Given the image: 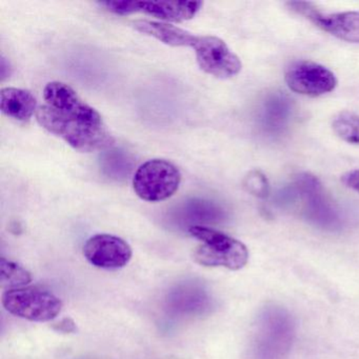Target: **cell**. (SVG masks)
<instances>
[{
    "label": "cell",
    "mask_w": 359,
    "mask_h": 359,
    "mask_svg": "<svg viewBox=\"0 0 359 359\" xmlns=\"http://www.w3.org/2000/svg\"><path fill=\"white\" fill-rule=\"evenodd\" d=\"M45 104L39 107L36 119L49 133L83 153L112 146L114 138L100 113L88 104L67 83L52 81L43 89Z\"/></svg>",
    "instance_id": "6da1fadb"
},
{
    "label": "cell",
    "mask_w": 359,
    "mask_h": 359,
    "mask_svg": "<svg viewBox=\"0 0 359 359\" xmlns=\"http://www.w3.org/2000/svg\"><path fill=\"white\" fill-rule=\"evenodd\" d=\"M189 233L201 241L193 253L196 264L205 266H224L232 271L241 270L248 264L249 252L237 239L203 226H191Z\"/></svg>",
    "instance_id": "7a4b0ae2"
},
{
    "label": "cell",
    "mask_w": 359,
    "mask_h": 359,
    "mask_svg": "<svg viewBox=\"0 0 359 359\" xmlns=\"http://www.w3.org/2000/svg\"><path fill=\"white\" fill-rule=\"evenodd\" d=\"M295 338V323L287 310L266 306L258 325L254 355L255 359H285Z\"/></svg>",
    "instance_id": "3957f363"
},
{
    "label": "cell",
    "mask_w": 359,
    "mask_h": 359,
    "mask_svg": "<svg viewBox=\"0 0 359 359\" xmlns=\"http://www.w3.org/2000/svg\"><path fill=\"white\" fill-rule=\"evenodd\" d=\"M1 302L4 308L12 315L35 323L53 320L62 309L60 297L37 285L8 290L1 296Z\"/></svg>",
    "instance_id": "277c9868"
},
{
    "label": "cell",
    "mask_w": 359,
    "mask_h": 359,
    "mask_svg": "<svg viewBox=\"0 0 359 359\" xmlns=\"http://www.w3.org/2000/svg\"><path fill=\"white\" fill-rule=\"evenodd\" d=\"M180 182L182 174L174 163L165 159H151L138 168L133 188L142 201L159 203L173 196Z\"/></svg>",
    "instance_id": "5b68a950"
},
{
    "label": "cell",
    "mask_w": 359,
    "mask_h": 359,
    "mask_svg": "<svg viewBox=\"0 0 359 359\" xmlns=\"http://www.w3.org/2000/svg\"><path fill=\"white\" fill-rule=\"evenodd\" d=\"M193 48L199 68L216 79H228L241 72V60L222 39L216 36H197Z\"/></svg>",
    "instance_id": "8992f818"
},
{
    "label": "cell",
    "mask_w": 359,
    "mask_h": 359,
    "mask_svg": "<svg viewBox=\"0 0 359 359\" xmlns=\"http://www.w3.org/2000/svg\"><path fill=\"white\" fill-rule=\"evenodd\" d=\"M285 83L295 93L317 97L333 91L337 79L331 70L321 65L297 62L287 68Z\"/></svg>",
    "instance_id": "52a82bcc"
},
{
    "label": "cell",
    "mask_w": 359,
    "mask_h": 359,
    "mask_svg": "<svg viewBox=\"0 0 359 359\" xmlns=\"http://www.w3.org/2000/svg\"><path fill=\"white\" fill-rule=\"evenodd\" d=\"M132 254L129 243L115 235H94L83 245V255L88 262L104 270L123 268L129 264Z\"/></svg>",
    "instance_id": "ba28073f"
},
{
    "label": "cell",
    "mask_w": 359,
    "mask_h": 359,
    "mask_svg": "<svg viewBox=\"0 0 359 359\" xmlns=\"http://www.w3.org/2000/svg\"><path fill=\"white\" fill-rule=\"evenodd\" d=\"M289 6L293 11L308 18L321 30L348 43H359L358 12L323 14L310 4L293 1L289 3Z\"/></svg>",
    "instance_id": "9c48e42d"
},
{
    "label": "cell",
    "mask_w": 359,
    "mask_h": 359,
    "mask_svg": "<svg viewBox=\"0 0 359 359\" xmlns=\"http://www.w3.org/2000/svg\"><path fill=\"white\" fill-rule=\"evenodd\" d=\"M201 1H138V12L165 22L192 20L203 7Z\"/></svg>",
    "instance_id": "30bf717a"
},
{
    "label": "cell",
    "mask_w": 359,
    "mask_h": 359,
    "mask_svg": "<svg viewBox=\"0 0 359 359\" xmlns=\"http://www.w3.org/2000/svg\"><path fill=\"white\" fill-rule=\"evenodd\" d=\"M132 27L137 32L154 37L171 47H193L197 41V36L192 33L165 22L138 20L132 22Z\"/></svg>",
    "instance_id": "8fae6325"
},
{
    "label": "cell",
    "mask_w": 359,
    "mask_h": 359,
    "mask_svg": "<svg viewBox=\"0 0 359 359\" xmlns=\"http://www.w3.org/2000/svg\"><path fill=\"white\" fill-rule=\"evenodd\" d=\"M1 112L18 121H30L36 114V98L31 92L18 88H4L0 91Z\"/></svg>",
    "instance_id": "7c38bea8"
},
{
    "label": "cell",
    "mask_w": 359,
    "mask_h": 359,
    "mask_svg": "<svg viewBox=\"0 0 359 359\" xmlns=\"http://www.w3.org/2000/svg\"><path fill=\"white\" fill-rule=\"evenodd\" d=\"M32 281V275L18 262L0 259V287L4 290L22 289Z\"/></svg>",
    "instance_id": "4fadbf2b"
},
{
    "label": "cell",
    "mask_w": 359,
    "mask_h": 359,
    "mask_svg": "<svg viewBox=\"0 0 359 359\" xmlns=\"http://www.w3.org/2000/svg\"><path fill=\"white\" fill-rule=\"evenodd\" d=\"M334 132L338 137L348 144H359V116L353 113L344 112L334 118Z\"/></svg>",
    "instance_id": "5bb4252c"
},
{
    "label": "cell",
    "mask_w": 359,
    "mask_h": 359,
    "mask_svg": "<svg viewBox=\"0 0 359 359\" xmlns=\"http://www.w3.org/2000/svg\"><path fill=\"white\" fill-rule=\"evenodd\" d=\"M245 188L254 196L264 198L269 194V182L260 171H251L245 178Z\"/></svg>",
    "instance_id": "9a60e30c"
},
{
    "label": "cell",
    "mask_w": 359,
    "mask_h": 359,
    "mask_svg": "<svg viewBox=\"0 0 359 359\" xmlns=\"http://www.w3.org/2000/svg\"><path fill=\"white\" fill-rule=\"evenodd\" d=\"M100 5L118 15H130L138 12V1H104Z\"/></svg>",
    "instance_id": "2e32d148"
},
{
    "label": "cell",
    "mask_w": 359,
    "mask_h": 359,
    "mask_svg": "<svg viewBox=\"0 0 359 359\" xmlns=\"http://www.w3.org/2000/svg\"><path fill=\"white\" fill-rule=\"evenodd\" d=\"M341 180L348 188L359 193V170L348 172L342 176Z\"/></svg>",
    "instance_id": "e0dca14e"
},
{
    "label": "cell",
    "mask_w": 359,
    "mask_h": 359,
    "mask_svg": "<svg viewBox=\"0 0 359 359\" xmlns=\"http://www.w3.org/2000/svg\"><path fill=\"white\" fill-rule=\"evenodd\" d=\"M53 329L62 333H73L76 331V325L71 318H64L60 323H54Z\"/></svg>",
    "instance_id": "ac0fdd59"
}]
</instances>
